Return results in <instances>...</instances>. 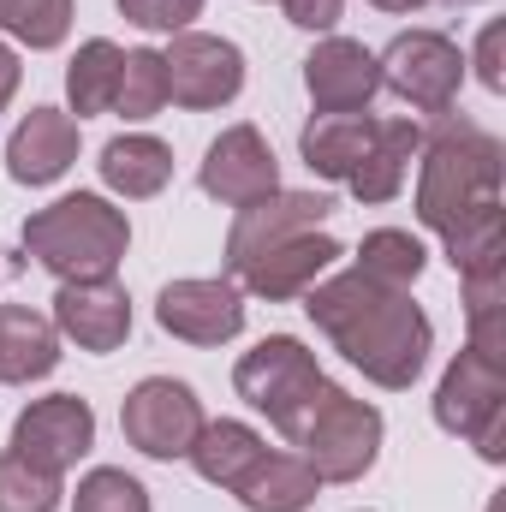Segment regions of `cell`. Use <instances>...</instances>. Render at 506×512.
Listing matches in <instances>:
<instances>
[{"mask_svg": "<svg viewBox=\"0 0 506 512\" xmlns=\"http://www.w3.org/2000/svg\"><path fill=\"white\" fill-rule=\"evenodd\" d=\"M48 322L78 352H120L131 340V298L114 274L108 280H60Z\"/></svg>", "mask_w": 506, "mask_h": 512, "instance_id": "cell-13", "label": "cell"}, {"mask_svg": "<svg viewBox=\"0 0 506 512\" xmlns=\"http://www.w3.org/2000/svg\"><path fill=\"white\" fill-rule=\"evenodd\" d=\"M96 167H102V185H108L114 197L149 203V197H161L167 179H173V149H167L161 137H149V131H126V137H114V143L102 149Z\"/></svg>", "mask_w": 506, "mask_h": 512, "instance_id": "cell-21", "label": "cell"}, {"mask_svg": "<svg viewBox=\"0 0 506 512\" xmlns=\"http://www.w3.org/2000/svg\"><path fill=\"white\" fill-rule=\"evenodd\" d=\"M161 66H167V102H179L191 114L227 108L245 90V54H239V42L209 36V30H179L173 48L161 54Z\"/></svg>", "mask_w": 506, "mask_h": 512, "instance_id": "cell-9", "label": "cell"}, {"mask_svg": "<svg viewBox=\"0 0 506 512\" xmlns=\"http://www.w3.org/2000/svg\"><path fill=\"white\" fill-rule=\"evenodd\" d=\"M203 423H209V417H203V399L185 382H173V376H143V382L126 393V405H120L126 441L143 459H161V465L185 459L191 441L203 435Z\"/></svg>", "mask_w": 506, "mask_h": 512, "instance_id": "cell-8", "label": "cell"}, {"mask_svg": "<svg viewBox=\"0 0 506 512\" xmlns=\"http://www.w3.org/2000/svg\"><path fill=\"white\" fill-rule=\"evenodd\" d=\"M376 126H381L376 114H316L310 126L298 131V155H304V167L316 179L346 185L352 167L364 161V149L376 143Z\"/></svg>", "mask_w": 506, "mask_h": 512, "instance_id": "cell-20", "label": "cell"}, {"mask_svg": "<svg viewBox=\"0 0 506 512\" xmlns=\"http://www.w3.org/2000/svg\"><path fill=\"white\" fill-rule=\"evenodd\" d=\"M233 387H239V399H245L251 411H262V417L298 447V435H304V423H310V411H316L328 376H322V364H316V352H310L304 340L268 334V340H256L251 352L239 358Z\"/></svg>", "mask_w": 506, "mask_h": 512, "instance_id": "cell-4", "label": "cell"}, {"mask_svg": "<svg viewBox=\"0 0 506 512\" xmlns=\"http://www.w3.org/2000/svg\"><path fill=\"white\" fill-rule=\"evenodd\" d=\"M501 167L506 149L495 131L465 114H435L417 149V221L447 239L483 215H501Z\"/></svg>", "mask_w": 506, "mask_h": 512, "instance_id": "cell-2", "label": "cell"}, {"mask_svg": "<svg viewBox=\"0 0 506 512\" xmlns=\"http://www.w3.org/2000/svg\"><path fill=\"white\" fill-rule=\"evenodd\" d=\"M66 483L42 465H30L24 453H0V512H60Z\"/></svg>", "mask_w": 506, "mask_h": 512, "instance_id": "cell-28", "label": "cell"}, {"mask_svg": "<svg viewBox=\"0 0 506 512\" xmlns=\"http://www.w3.org/2000/svg\"><path fill=\"white\" fill-rule=\"evenodd\" d=\"M60 370V328L30 304H0V387H30Z\"/></svg>", "mask_w": 506, "mask_h": 512, "instance_id": "cell-18", "label": "cell"}, {"mask_svg": "<svg viewBox=\"0 0 506 512\" xmlns=\"http://www.w3.org/2000/svg\"><path fill=\"white\" fill-rule=\"evenodd\" d=\"M340 239L334 233H298V239H286V245H274V251H262L256 262H245L239 274H227V280H239V292H251V298H268V304H286V298H304L322 274H334V262H340Z\"/></svg>", "mask_w": 506, "mask_h": 512, "instance_id": "cell-16", "label": "cell"}, {"mask_svg": "<svg viewBox=\"0 0 506 512\" xmlns=\"http://www.w3.org/2000/svg\"><path fill=\"white\" fill-rule=\"evenodd\" d=\"M72 512H149V489L120 465H96V471L78 477Z\"/></svg>", "mask_w": 506, "mask_h": 512, "instance_id": "cell-29", "label": "cell"}, {"mask_svg": "<svg viewBox=\"0 0 506 512\" xmlns=\"http://www.w3.org/2000/svg\"><path fill=\"white\" fill-rule=\"evenodd\" d=\"M477 78H483V90H506V72H501V24H489L483 36H477Z\"/></svg>", "mask_w": 506, "mask_h": 512, "instance_id": "cell-32", "label": "cell"}, {"mask_svg": "<svg viewBox=\"0 0 506 512\" xmlns=\"http://www.w3.org/2000/svg\"><path fill=\"white\" fill-rule=\"evenodd\" d=\"M78 161V120L60 108H30L6 137V179L12 185H54Z\"/></svg>", "mask_w": 506, "mask_h": 512, "instance_id": "cell-17", "label": "cell"}, {"mask_svg": "<svg viewBox=\"0 0 506 512\" xmlns=\"http://www.w3.org/2000/svg\"><path fill=\"white\" fill-rule=\"evenodd\" d=\"M96 447V411L90 399L78 393H48V399H30L18 417H12V453H24L30 465L66 477L84 453Z\"/></svg>", "mask_w": 506, "mask_h": 512, "instance_id": "cell-10", "label": "cell"}, {"mask_svg": "<svg viewBox=\"0 0 506 512\" xmlns=\"http://www.w3.org/2000/svg\"><path fill=\"white\" fill-rule=\"evenodd\" d=\"M304 310L328 334V346L352 370H364V382L387 387V393H405L435 352V328H429L423 304H411V292H393L358 268L322 274L304 292Z\"/></svg>", "mask_w": 506, "mask_h": 512, "instance_id": "cell-1", "label": "cell"}, {"mask_svg": "<svg viewBox=\"0 0 506 512\" xmlns=\"http://www.w3.org/2000/svg\"><path fill=\"white\" fill-rule=\"evenodd\" d=\"M370 6H376V12H393V18H399V12H417V6H429V0H370Z\"/></svg>", "mask_w": 506, "mask_h": 512, "instance_id": "cell-34", "label": "cell"}, {"mask_svg": "<svg viewBox=\"0 0 506 512\" xmlns=\"http://www.w3.org/2000/svg\"><path fill=\"white\" fill-rule=\"evenodd\" d=\"M328 215H334V197H322V191H274L251 209H239V221L227 233V274H239L245 262H256L262 251H274L298 233H316Z\"/></svg>", "mask_w": 506, "mask_h": 512, "instance_id": "cell-15", "label": "cell"}, {"mask_svg": "<svg viewBox=\"0 0 506 512\" xmlns=\"http://www.w3.org/2000/svg\"><path fill=\"white\" fill-rule=\"evenodd\" d=\"M304 90L316 114H370V102L381 96V66L364 42L322 36L304 60Z\"/></svg>", "mask_w": 506, "mask_h": 512, "instance_id": "cell-14", "label": "cell"}, {"mask_svg": "<svg viewBox=\"0 0 506 512\" xmlns=\"http://www.w3.org/2000/svg\"><path fill=\"white\" fill-rule=\"evenodd\" d=\"M268 453V441L256 435L251 423H239V417H221V423H203V435L191 441V465H197V477L203 483H215V489H239V477L251 471L256 459Z\"/></svg>", "mask_w": 506, "mask_h": 512, "instance_id": "cell-23", "label": "cell"}, {"mask_svg": "<svg viewBox=\"0 0 506 512\" xmlns=\"http://www.w3.org/2000/svg\"><path fill=\"white\" fill-rule=\"evenodd\" d=\"M423 149V126L417 120H381L376 126V143L364 149V161L352 167V197L358 203H393L411 179V161Z\"/></svg>", "mask_w": 506, "mask_h": 512, "instance_id": "cell-19", "label": "cell"}, {"mask_svg": "<svg viewBox=\"0 0 506 512\" xmlns=\"http://www.w3.org/2000/svg\"><path fill=\"white\" fill-rule=\"evenodd\" d=\"M239 507L245 512H304L322 495V477L310 471L304 453H262L251 471L239 477Z\"/></svg>", "mask_w": 506, "mask_h": 512, "instance_id": "cell-22", "label": "cell"}, {"mask_svg": "<svg viewBox=\"0 0 506 512\" xmlns=\"http://www.w3.org/2000/svg\"><path fill=\"white\" fill-rule=\"evenodd\" d=\"M441 6H453V12H465V6H483V0H441Z\"/></svg>", "mask_w": 506, "mask_h": 512, "instance_id": "cell-35", "label": "cell"}, {"mask_svg": "<svg viewBox=\"0 0 506 512\" xmlns=\"http://www.w3.org/2000/svg\"><path fill=\"white\" fill-rule=\"evenodd\" d=\"M155 322L161 334L185 340V346H227L245 334V292L239 280H167L155 298Z\"/></svg>", "mask_w": 506, "mask_h": 512, "instance_id": "cell-11", "label": "cell"}, {"mask_svg": "<svg viewBox=\"0 0 506 512\" xmlns=\"http://www.w3.org/2000/svg\"><path fill=\"white\" fill-rule=\"evenodd\" d=\"M161 108H167V66H161V48H126L114 114H120V120H155Z\"/></svg>", "mask_w": 506, "mask_h": 512, "instance_id": "cell-27", "label": "cell"}, {"mask_svg": "<svg viewBox=\"0 0 506 512\" xmlns=\"http://www.w3.org/2000/svg\"><path fill=\"white\" fill-rule=\"evenodd\" d=\"M197 185L227 203V209H251L262 197L280 191V161L268 149V137L256 126H227L209 149H203V167H197Z\"/></svg>", "mask_w": 506, "mask_h": 512, "instance_id": "cell-12", "label": "cell"}, {"mask_svg": "<svg viewBox=\"0 0 506 512\" xmlns=\"http://www.w3.org/2000/svg\"><path fill=\"white\" fill-rule=\"evenodd\" d=\"M18 84H24V66H18V48H12V42H0V114L12 108V96H18Z\"/></svg>", "mask_w": 506, "mask_h": 512, "instance_id": "cell-33", "label": "cell"}, {"mask_svg": "<svg viewBox=\"0 0 506 512\" xmlns=\"http://www.w3.org/2000/svg\"><path fill=\"white\" fill-rule=\"evenodd\" d=\"M72 18H78V0H0V30L36 54L60 48L72 36Z\"/></svg>", "mask_w": 506, "mask_h": 512, "instance_id": "cell-26", "label": "cell"}, {"mask_svg": "<svg viewBox=\"0 0 506 512\" xmlns=\"http://www.w3.org/2000/svg\"><path fill=\"white\" fill-rule=\"evenodd\" d=\"M120 18L137 30H155V36H179L191 30V18H203V0H114Z\"/></svg>", "mask_w": 506, "mask_h": 512, "instance_id": "cell-30", "label": "cell"}, {"mask_svg": "<svg viewBox=\"0 0 506 512\" xmlns=\"http://www.w3.org/2000/svg\"><path fill=\"white\" fill-rule=\"evenodd\" d=\"M358 274H370L381 286H393V292H411L417 286V274L429 268V251L405 233V227H376V233H364V245H358V262H352Z\"/></svg>", "mask_w": 506, "mask_h": 512, "instance_id": "cell-25", "label": "cell"}, {"mask_svg": "<svg viewBox=\"0 0 506 512\" xmlns=\"http://www.w3.org/2000/svg\"><path fill=\"white\" fill-rule=\"evenodd\" d=\"M120 66H126V48L108 42V36H90L72 66H66V102L78 120H96V114H114V96H120Z\"/></svg>", "mask_w": 506, "mask_h": 512, "instance_id": "cell-24", "label": "cell"}, {"mask_svg": "<svg viewBox=\"0 0 506 512\" xmlns=\"http://www.w3.org/2000/svg\"><path fill=\"white\" fill-rule=\"evenodd\" d=\"M376 66H381V90H393L405 108H417V114L435 120V114L459 108V84H465L471 60L441 30H399L376 54Z\"/></svg>", "mask_w": 506, "mask_h": 512, "instance_id": "cell-7", "label": "cell"}, {"mask_svg": "<svg viewBox=\"0 0 506 512\" xmlns=\"http://www.w3.org/2000/svg\"><path fill=\"white\" fill-rule=\"evenodd\" d=\"M280 12L298 24V30H334L340 24V12H346V0H280Z\"/></svg>", "mask_w": 506, "mask_h": 512, "instance_id": "cell-31", "label": "cell"}, {"mask_svg": "<svg viewBox=\"0 0 506 512\" xmlns=\"http://www.w3.org/2000/svg\"><path fill=\"white\" fill-rule=\"evenodd\" d=\"M24 256L48 268L54 280H108L131 251V221L96 191H72L48 209H36L18 233Z\"/></svg>", "mask_w": 506, "mask_h": 512, "instance_id": "cell-3", "label": "cell"}, {"mask_svg": "<svg viewBox=\"0 0 506 512\" xmlns=\"http://www.w3.org/2000/svg\"><path fill=\"white\" fill-rule=\"evenodd\" d=\"M435 423L459 441H471L489 465L506 459V364H489L483 352H459L441 387H435Z\"/></svg>", "mask_w": 506, "mask_h": 512, "instance_id": "cell-6", "label": "cell"}, {"mask_svg": "<svg viewBox=\"0 0 506 512\" xmlns=\"http://www.w3.org/2000/svg\"><path fill=\"white\" fill-rule=\"evenodd\" d=\"M381 435H387V423H381L376 405L328 382L304 435H298V447L322 483H364L381 459Z\"/></svg>", "mask_w": 506, "mask_h": 512, "instance_id": "cell-5", "label": "cell"}]
</instances>
